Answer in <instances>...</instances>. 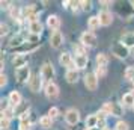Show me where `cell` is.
I'll return each mask as SVG.
<instances>
[{
    "label": "cell",
    "instance_id": "obj_1",
    "mask_svg": "<svg viewBox=\"0 0 134 130\" xmlns=\"http://www.w3.org/2000/svg\"><path fill=\"white\" fill-rule=\"evenodd\" d=\"M41 77L47 83L53 82V79H54V67H53L51 62H45L42 65V68H41Z\"/></svg>",
    "mask_w": 134,
    "mask_h": 130
},
{
    "label": "cell",
    "instance_id": "obj_2",
    "mask_svg": "<svg viewBox=\"0 0 134 130\" xmlns=\"http://www.w3.org/2000/svg\"><path fill=\"white\" fill-rule=\"evenodd\" d=\"M59 64H60L62 67H65L68 70H77L75 68V62H74V58L71 53H68V51H63L60 56H59Z\"/></svg>",
    "mask_w": 134,
    "mask_h": 130
},
{
    "label": "cell",
    "instance_id": "obj_3",
    "mask_svg": "<svg viewBox=\"0 0 134 130\" xmlns=\"http://www.w3.org/2000/svg\"><path fill=\"white\" fill-rule=\"evenodd\" d=\"M80 43L83 44L85 47H95L97 45V37L93 32H83L80 35Z\"/></svg>",
    "mask_w": 134,
    "mask_h": 130
},
{
    "label": "cell",
    "instance_id": "obj_4",
    "mask_svg": "<svg viewBox=\"0 0 134 130\" xmlns=\"http://www.w3.org/2000/svg\"><path fill=\"white\" fill-rule=\"evenodd\" d=\"M111 53H113L116 58H119V59H125V58L130 55V49H127L122 43H116L115 45L111 47Z\"/></svg>",
    "mask_w": 134,
    "mask_h": 130
},
{
    "label": "cell",
    "instance_id": "obj_5",
    "mask_svg": "<svg viewBox=\"0 0 134 130\" xmlns=\"http://www.w3.org/2000/svg\"><path fill=\"white\" fill-rule=\"evenodd\" d=\"M44 92L47 95V98H50V100L57 98V97H59V86H57V83H54V82L47 83L45 88H44Z\"/></svg>",
    "mask_w": 134,
    "mask_h": 130
},
{
    "label": "cell",
    "instance_id": "obj_6",
    "mask_svg": "<svg viewBox=\"0 0 134 130\" xmlns=\"http://www.w3.org/2000/svg\"><path fill=\"white\" fill-rule=\"evenodd\" d=\"M85 86L89 91H97L98 88V77L95 73H87L85 76Z\"/></svg>",
    "mask_w": 134,
    "mask_h": 130
},
{
    "label": "cell",
    "instance_id": "obj_7",
    "mask_svg": "<svg viewBox=\"0 0 134 130\" xmlns=\"http://www.w3.org/2000/svg\"><path fill=\"white\" fill-rule=\"evenodd\" d=\"M15 76H17V80L20 82V83H24V82H30V68L26 65V67H23V68H18L15 70Z\"/></svg>",
    "mask_w": 134,
    "mask_h": 130
},
{
    "label": "cell",
    "instance_id": "obj_8",
    "mask_svg": "<svg viewBox=\"0 0 134 130\" xmlns=\"http://www.w3.org/2000/svg\"><path fill=\"white\" fill-rule=\"evenodd\" d=\"M65 121H66V124H69V126H75V124L80 121V113L77 109H68L66 112H65Z\"/></svg>",
    "mask_w": 134,
    "mask_h": 130
},
{
    "label": "cell",
    "instance_id": "obj_9",
    "mask_svg": "<svg viewBox=\"0 0 134 130\" xmlns=\"http://www.w3.org/2000/svg\"><path fill=\"white\" fill-rule=\"evenodd\" d=\"M62 44H63V35L60 33V30H53L50 37V45L53 49H59Z\"/></svg>",
    "mask_w": 134,
    "mask_h": 130
},
{
    "label": "cell",
    "instance_id": "obj_10",
    "mask_svg": "<svg viewBox=\"0 0 134 130\" xmlns=\"http://www.w3.org/2000/svg\"><path fill=\"white\" fill-rule=\"evenodd\" d=\"M42 77L39 74L36 76H32L30 82H29V88H30V91H33V92H39L41 91V88H42Z\"/></svg>",
    "mask_w": 134,
    "mask_h": 130
},
{
    "label": "cell",
    "instance_id": "obj_11",
    "mask_svg": "<svg viewBox=\"0 0 134 130\" xmlns=\"http://www.w3.org/2000/svg\"><path fill=\"white\" fill-rule=\"evenodd\" d=\"M12 65L15 67V70L23 68L27 65V56L24 53H17V55L12 58Z\"/></svg>",
    "mask_w": 134,
    "mask_h": 130
},
{
    "label": "cell",
    "instance_id": "obj_12",
    "mask_svg": "<svg viewBox=\"0 0 134 130\" xmlns=\"http://www.w3.org/2000/svg\"><path fill=\"white\" fill-rule=\"evenodd\" d=\"M8 100H9V103H11V106H12L14 109L18 107V106L23 103V97H21V94H20L18 91H11Z\"/></svg>",
    "mask_w": 134,
    "mask_h": 130
},
{
    "label": "cell",
    "instance_id": "obj_13",
    "mask_svg": "<svg viewBox=\"0 0 134 130\" xmlns=\"http://www.w3.org/2000/svg\"><path fill=\"white\" fill-rule=\"evenodd\" d=\"M74 62H75V68L77 70H85L87 67L89 58H87V55H75Z\"/></svg>",
    "mask_w": 134,
    "mask_h": 130
},
{
    "label": "cell",
    "instance_id": "obj_14",
    "mask_svg": "<svg viewBox=\"0 0 134 130\" xmlns=\"http://www.w3.org/2000/svg\"><path fill=\"white\" fill-rule=\"evenodd\" d=\"M98 18L101 21V26H110L113 23V15L110 11H101L98 14Z\"/></svg>",
    "mask_w": 134,
    "mask_h": 130
},
{
    "label": "cell",
    "instance_id": "obj_15",
    "mask_svg": "<svg viewBox=\"0 0 134 130\" xmlns=\"http://www.w3.org/2000/svg\"><path fill=\"white\" fill-rule=\"evenodd\" d=\"M121 43L127 47V49H133L134 50V33L128 32V33H124L121 38Z\"/></svg>",
    "mask_w": 134,
    "mask_h": 130
},
{
    "label": "cell",
    "instance_id": "obj_16",
    "mask_svg": "<svg viewBox=\"0 0 134 130\" xmlns=\"http://www.w3.org/2000/svg\"><path fill=\"white\" fill-rule=\"evenodd\" d=\"M47 26L51 30H59V27H60V18L57 15H50L48 18H47Z\"/></svg>",
    "mask_w": 134,
    "mask_h": 130
},
{
    "label": "cell",
    "instance_id": "obj_17",
    "mask_svg": "<svg viewBox=\"0 0 134 130\" xmlns=\"http://www.w3.org/2000/svg\"><path fill=\"white\" fill-rule=\"evenodd\" d=\"M65 79H66L68 83H77V80H79V70H68L66 74H65Z\"/></svg>",
    "mask_w": 134,
    "mask_h": 130
},
{
    "label": "cell",
    "instance_id": "obj_18",
    "mask_svg": "<svg viewBox=\"0 0 134 130\" xmlns=\"http://www.w3.org/2000/svg\"><path fill=\"white\" fill-rule=\"evenodd\" d=\"M29 30L33 35H41V32H42V23L39 20L33 21V23H29Z\"/></svg>",
    "mask_w": 134,
    "mask_h": 130
},
{
    "label": "cell",
    "instance_id": "obj_19",
    "mask_svg": "<svg viewBox=\"0 0 134 130\" xmlns=\"http://www.w3.org/2000/svg\"><path fill=\"white\" fill-rule=\"evenodd\" d=\"M97 67L98 68H107V65H109V58L104 55V53H99L97 55Z\"/></svg>",
    "mask_w": 134,
    "mask_h": 130
},
{
    "label": "cell",
    "instance_id": "obj_20",
    "mask_svg": "<svg viewBox=\"0 0 134 130\" xmlns=\"http://www.w3.org/2000/svg\"><path fill=\"white\" fill-rule=\"evenodd\" d=\"M98 127V115L93 113V115H89L86 118V129H97Z\"/></svg>",
    "mask_w": 134,
    "mask_h": 130
},
{
    "label": "cell",
    "instance_id": "obj_21",
    "mask_svg": "<svg viewBox=\"0 0 134 130\" xmlns=\"http://www.w3.org/2000/svg\"><path fill=\"white\" fill-rule=\"evenodd\" d=\"M39 126L42 129H51L53 126V118H50L48 115H44V117L39 118Z\"/></svg>",
    "mask_w": 134,
    "mask_h": 130
},
{
    "label": "cell",
    "instance_id": "obj_22",
    "mask_svg": "<svg viewBox=\"0 0 134 130\" xmlns=\"http://www.w3.org/2000/svg\"><path fill=\"white\" fill-rule=\"evenodd\" d=\"M101 26V21H99V18L97 17H91V18H87V27L91 29V30H97L98 27Z\"/></svg>",
    "mask_w": 134,
    "mask_h": 130
},
{
    "label": "cell",
    "instance_id": "obj_23",
    "mask_svg": "<svg viewBox=\"0 0 134 130\" xmlns=\"http://www.w3.org/2000/svg\"><path fill=\"white\" fill-rule=\"evenodd\" d=\"M122 106H134V92H127L122 97Z\"/></svg>",
    "mask_w": 134,
    "mask_h": 130
},
{
    "label": "cell",
    "instance_id": "obj_24",
    "mask_svg": "<svg viewBox=\"0 0 134 130\" xmlns=\"http://www.w3.org/2000/svg\"><path fill=\"white\" fill-rule=\"evenodd\" d=\"M24 38L21 37V35H17V37H14L11 41H9V47H20V45H24Z\"/></svg>",
    "mask_w": 134,
    "mask_h": 130
},
{
    "label": "cell",
    "instance_id": "obj_25",
    "mask_svg": "<svg viewBox=\"0 0 134 130\" xmlns=\"http://www.w3.org/2000/svg\"><path fill=\"white\" fill-rule=\"evenodd\" d=\"M124 113V106L119 105V103H113V111H111V115L113 117H121Z\"/></svg>",
    "mask_w": 134,
    "mask_h": 130
},
{
    "label": "cell",
    "instance_id": "obj_26",
    "mask_svg": "<svg viewBox=\"0 0 134 130\" xmlns=\"http://www.w3.org/2000/svg\"><path fill=\"white\" fill-rule=\"evenodd\" d=\"M72 49H74V51H75V55H86V49H87V47H85L83 44L80 43V44H77V45L74 44Z\"/></svg>",
    "mask_w": 134,
    "mask_h": 130
},
{
    "label": "cell",
    "instance_id": "obj_27",
    "mask_svg": "<svg viewBox=\"0 0 134 130\" xmlns=\"http://www.w3.org/2000/svg\"><path fill=\"white\" fill-rule=\"evenodd\" d=\"M101 111H103L104 113H107V115H111V111H113V103H110V101L104 103L103 107H101Z\"/></svg>",
    "mask_w": 134,
    "mask_h": 130
},
{
    "label": "cell",
    "instance_id": "obj_28",
    "mask_svg": "<svg viewBox=\"0 0 134 130\" xmlns=\"http://www.w3.org/2000/svg\"><path fill=\"white\" fill-rule=\"evenodd\" d=\"M125 79H128L134 83V67H128L125 70Z\"/></svg>",
    "mask_w": 134,
    "mask_h": 130
},
{
    "label": "cell",
    "instance_id": "obj_29",
    "mask_svg": "<svg viewBox=\"0 0 134 130\" xmlns=\"http://www.w3.org/2000/svg\"><path fill=\"white\" fill-rule=\"evenodd\" d=\"M30 126H32V119L20 121V130H30Z\"/></svg>",
    "mask_w": 134,
    "mask_h": 130
},
{
    "label": "cell",
    "instance_id": "obj_30",
    "mask_svg": "<svg viewBox=\"0 0 134 130\" xmlns=\"http://www.w3.org/2000/svg\"><path fill=\"white\" fill-rule=\"evenodd\" d=\"M80 5H81V9H83L85 12H87V11H91L92 9V2L91 0H81Z\"/></svg>",
    "mask_w": 134,
    "mask_h": 130
},
{
    "label": "cell",
    "instance_id": "obj_31",
    "mask_svg": "<svg viewBox=\"0 0 134 130\" xmlns=\"http://www.w3.org/2000/svg\"><path fill=\"white\" fill-rule=\"evenodd\" d=\"M9 124H11V119L2 117V119H0V127H2V130H8L9 129Z\"/></svg>",
    "mask_w": 134,
    "mask_h": 130
},
{
    "label": "cell",
    "instance_id": "obj_32",
    "mask_svg": "<svg viewBox=\"0 0 134 130\" xmlns=\"http://www.w3.org/2000/svg\"><path fill=\"white\" fill-rule=\"evenodd\" d=\"M48 117H50V118H53V119L59 117V109H57L56 106H53V107H50V111H48Z\"/></svg>",
    "mask_w": 134,
    "mask_h": 130
},
{
    "label": "cell",
    "instance_id": "obj_33",
    "mask_svg": "<svg viewBox=\"0 0 134 130\" xmlns=\"http://www.w3.org/2000/svg\"><path fill=\"white\" fill-rule=\"evenodd\" d=\"M115 130H128V124L125 121H118L115 126Z\"/></svg>",
    "mask_w": 134,
    "mask_h": 130
},
{
    "label": "cell",
    "instance_id": "obj_34",
    "mask_svg": "<svg viewBox=\"0 0 134 130\" xmlns=\"http://www.w3.org/2000/svg\"><path fill=\"white\" fill-rule=\"evenodd\" d=\"M71 9H72L74 14H77L81 9V5H80V2H71Z\"/></svg>",
    "mask_w": 134,
    "mask_h": 130
},
{
    "label": "cell",
    "instance_id": "obj_35",
    "mask_svg": "<svg viewBox=\"0 0 134 130\" xmlns=\"http://www.w3.org/2000/svg\"><path fill=\"white\" fill-rule=\"evenodd\" d=\"M93 73H95V74H97V77L99 79V77H104V76H105V73H107V68H98V67H97V70H95Z\"/></svg>",
    "mask_w": 134,
    "mask_h": 130
},
{
    "label": "cell",
    "instance_id": "obj_36",
    "mask_svg": "<svg viewBox=\"0 0 134 130\" xmlns=\"http://www.w3.org/2000/svg\"><path fill=\"white\" fill-rule=\"evenodd\" d=\"M8 32H9V26L5 24V23H2V24H0V33H2V37L8 35Z\"/></svg>",
    "mask_w": 134,
    "mask_h": 130
},
{
    "label": "cell",
    "instance_id": "obj_37",
    "mask_svg": "<svg viewBox=\"0 0 134 130\" xmlns=\"http://www.w3.org/2000/svg\"><path fill=\"white\" fill-rule=\"evenodd\" d=\"M6 83H8V77L2 73V74H0V86H2V88L6 86Z\"/></svg>",
    "mask_w": 134,
    "mask_h": 130
},
{
    "label": "cell",
    "instance_id": "obj_38",
    "mask_svg": "<svg viewBox=\"0 0 134 130\" xmlns=\"http://www.w3.org/2000/svg\"><path fill=\"white\" fill-rule=\"evenodd\" d=\"M62 5H63V8H65V9H68V8L71 6V2H69V0H66V2H63Z\"/></svg>",
    "mask_w": 134,
    "mask_h": 130
},
{
    "label": "cell",
    "instance_id": "obj_39",
    "mask_svg": "<svg viewBox=\"0 0 134 130\" xmlns=\"http://www.w3.org/2000/svg\"><path fill=\"white\" fill-rule=\"evenodd\" d=\"M0 5H2V8H3V9H8V8H9V2H2Z\"/></svg>",
    "mask_w": 134,
    "mask_h": 130
},
{
    "label": "cell",
    "instance_id": "obj_40",
    "mask_svg": "<svg viewBox=\"0 0 134 130\" xmlns=\"http://www.w3.org/2000/svg\"><path fill=\"white\" fill-rule=\"evenodd\" d=\"M131 5H133V8H134V2H131Z\"/></svg>",
    "mask_w": 134,
    "mask_h": 130
},
{
    "label": "cell",
    "instance_id": "obj_41",
    "mask_svg": "<svg viewBox=\"0 0 134 130\" xmlns=\"http://www.w3.org/2000/svg\"><path fill=\"white\" fill-rule=\"evenodd\" d=\"M131 55H133V58H134V50H133V53H131Z\"/></svg>",
    "mask_w": 134,
    "mask_h": 130
},
{
    "label": "cell",
    "instance_id": "obj_42",
    "mask_svg": "<svg viewBox=\"0 0 134 130\" xmlns=\"http://www.w3.org/2000/svg\"><path fill=\"white\" fill-rule=\"evenodd\" d=\"M85 130H92V129H85Z\"/></svg>",
    "mask_w": 134,
    "mask_h": 130
},
{
    "label": "cell",
    "instance_id": "obj_43",
    "mask_svg": "<svg viewBox=\"0 0 134 130\" xmlns=\"http://www.w3.org/2000/svg\"><path fill=\"white\" fill-rule=\"evenodd\" d=\"M133 109H134V106H133Z\"/></svg>",
    "mask_w": 134,
    "mask_h": 130
}]
</instances>
